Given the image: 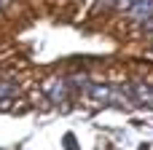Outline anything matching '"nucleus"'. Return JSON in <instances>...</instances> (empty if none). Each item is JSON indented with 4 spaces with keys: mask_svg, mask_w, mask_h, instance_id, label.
I'll list each match as a JSON object with an SVG mask.
<instances>
[{
    "mask_svg": "<svg viewBox=\"0 0 153 150\" xmlns=\"http://www.w3.org/2000/svg\"><path fill=\"white\" fill-rule=\"evenodd\" d=\"M46 94L54 105H67L70 102V83L67 81H51L46 86Z\"/></svg>",
    "mask_w": 153,
    "mask_h": 150,
    "instance_id": "obj_1",
    "label": "nucleus"
},
{
    "mask_svg": "<svg viewBox=\"0 0 153 150\" xmlns=\"http://www.w3.org/2000/svg\"><path fill=\"white\" fill-rule=\"evenodd\" d=\"M129 91H132V97H134V105H145V107L153 110V91H151V86H145V83H132Z\"/></svg>",
    "mask_w": 153,
    "mask_h": 150,
    "instance_id": "obj_2",
    "label": "nucleus"
},
{
    "mask_svg": "<svg viewBox=\"0 0 153 150\" xmlns=\"http://www.w3.org/2000/svg\"><path fill=\"white\" fill-rule=\"evenodd\" d=\"M129 16L137 21H145L148 16H153V0H137L134 5H129Z\"/></svg>",
    "mask_w": 153,
    "mask_h": 150,
    "instance_id": "obj_3",
    "label": "nucleus"
},
{
    "mask_svg": "<svg viewBox=\"0 0 153 150\" xmlns=\"http://www.w3.org/2000/svg\"><path fill=\"white\" fill-rule=\"evenodd\" d=\"M19 97V89L13 83H0V102H8V99H16Z\"/></svg>",
    "mask_w": 153,
    "mask_h": 150,
    "instance_id": "obj_4",
    "label": "nucleus"
},
{
    "mask_svg": "<svg viewBox=\"0 0 153 150\" xmlns=\"http://www.w3.org/2000/svg\"><path fill=\"white\" fill-rule=\"evenodd\" d=\"M62 145H65L67 150H81V148H78V140H75V134H70V132L62 137Z\"/></svg>",
    "mask_w": 153,
    "mask_h": 150,
    "instance_id": "obj_5",
    "label": "nucleus"
},
{
    "mask_svg": "<svg viewBox=\"0 0 153 150\" xmlns=\"http://www.w3.org/2000/svg\"><path fill=\"white\" fill-rule=\"evenodd\" d=\"M143 30H145L148 35H153V16H148V19L143 21Z\"/></svg>",
    "mask_w": 153,
    "mask_h": 150,
    "instance_id": "obj_6",
    "label": "nucleus"
},
{
    "mask_svg": "<svg viewBox=\"0 0 153 150\" xmlns=\"http://www.w3.org/2000/svg\"><path fill=\"white\" fill-rule=\"evenodd\" d=\"M116 3H118V5H121V8H129V5H134V3H137V0H116Z\"/></svg>",
    "mask_w": 153,
    "mask_h": 150,
    "instance_id": "obj_7",
    "label": "nucleus"
},
{
    "mask_svg": "<svg viewBox=\"0 0 153 150\" xmlns=\"http://www.w3.org/2000/svg\"><path fill=\"white\" fill-rule=\"evenodd\" d=\"M11 5V0H0V8H8Z\"/></svg>",
    "mask_w": 153,
    "mask_h": 150,
    "instance_id": "obj_8",
    "label": "nucleus"
}]
</instances>
